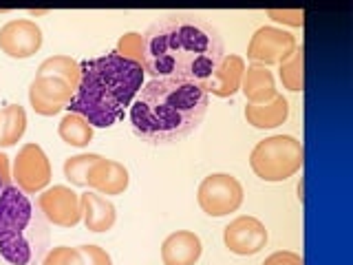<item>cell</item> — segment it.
Instances as JSON below:
<instances>
[{
  "mask_svg": "<svg viewBox=\"0 0 353 265\" xmlns=\"http://www.w3.org/2000/svg\"><path fill=\"white\" fill-rule=\"evenodd\" d=\"M143 66L106 53L80 62V82L66 110L82 115L93 128H110L124 117L143 86Z\"/></svg>",
  "mask_w": 353,
  "mask_h": 265,
  "instance_id": "3",
  "label": "cell"
},
{
  "mask_svg": "<svg viewBox=\"0 0 353 265\" xmlns=\"http://www.w3.org/2000/svg\"><path fill=\"white\" fill-rule=\"evenodd\" d=\"M0 181L3 186H11V170H9V157L5 153H0Z\"/></svg>",
  "mask_w": 353,
  "mask_h": 265,
  "instance_id": "29",
  "label": "cell"
},
{
  "mask_svg": "<svg viewBox=\"0 0 353 265\" xmlns=\"http://www.w3.org/2000/svg\"><path fill=\"white\" fill-rule=\"evenodd\" d=\"M49 248L47 221L14 184L0 193V259L7 265H36Z\"/></svg>",
  "mask_w": 353,
  "mask_h": 265,
  "instance_id": "4",
  "label": "cell"
},
{
  "mask_svg": "<svg viewBox=\"0 0 353 265\" xmlns=\"http://www.w3.org/2000/svg\"><path fill=\"white\" fill-rule=\"evenodd\" d=\"M27 130V113L20 104H7L0 110V148L16 146Z\"/></svg>",
  "mask_w": 353,
  "mask_h": 265,
  "instance_id": "19",
  "label": "cell"
},
{
  "mask_svg": "<svg viewBox=\"0 0 353 265\" xmlns=\"http://www.w3.org/2000/svg\"><path fill=\"white\" fill-rule=\"evenodd\" d=\"M42 47V29L33 20L18 18L9 20L0 29V51L7 58L14 60H27L36 55Z\"/></svg>",
  "mask_w": 353,
  "mask_h": 265,
  "instance_id": "11",
  "label": "cell"
},
{
  "mask_svg": "<svg viewBox=\"0 0 353 265\" xmlns=\"http://www.w3.org/2000/svg\"><path fill=\"white\" fill-rule=\"evenodd\" d=\"M73 88L55 75H36L29 86V104L42 117H53L69 106Z\"/></svg>",
  "mask_w": 353,
  "mask_h": 265,
  "instance_id": "12",
  "label": "cell"
},
{
  "mask_svg": "<svg viewBox=\"0 0 353 265\" xmlns=\"http://www.w3.org/2000/svg\"><path fill=\"white\" fill-rule=\"evenodd\" d=\"M141 66L152 80H176L205 86L223 60L219 29L196 14H165L143 33Z\"/></svg>",
  "mask_w": 353,
  "mask_h": 265,
  "instance_id": "1",
  "label": "cell"
},
{
  "mask_svg": "<svg viewBox=\"0 0 353 265\" xmlns=\"http://www.w3.org/2000/svg\"><path fill=\"white\" fill-rule=\"evenodd\" d=\"M36 208L44 221L58 228H75L82 221L80 195L73 193L69 186H53L42 190L36 199Z\"/></svg>",
  "mask_w": 353,
  "mask_h": 265,
  "instance_id": "9",
  "label": "cell"
},
{
  "mask_svg": "<svg viewBox=\"0 0 353 265\" xmlns=\"http://www.w3.org/2000/svg\"><path fill=\"white\" fill-rule=\"evenodd\" d=\"M141 51H143V38H141V33H135V31L124 33L115 49V53H119L121 58L132 60L137 64H141Z\"/></svg>",
  "mask_w": 353,
  "mask_h": 265,
  "instance_id": "25",
  "label": "cell"
},
{
  "mask_svg": "<svg viewBox=\"0 0 353 265\" xmlns=\"http://www.w3.org/2000/svg\"><path fill=\"white\" fill-rule=\"evenodd\" d=\"M208 106L210 95L201 84L150 80L130 104V124L150 144H172L196 130Z\"/></svg>",
  "mask_w": 353,
  "mask_h": 265,
  "instance_id": "2",
  "label": "cell"
},
{
  "mask_svg": "<svg viewBox=\"0 0 353 265\" xmlns=\"http://www.w3.org/2000/svg\"><path fill=\"white\" fill-rule=\"evenodd\" d=\"M243 73H245V60L236 53H225L216 66L212 80L205 84L208 95L212 93L216 97H232L241 88Z\"/></svg>",
  "mask_w": 353,
  "mask_h": 265,
  "instance_id": "15",
  "label": "cell"
},
{
  "mask_svg": "<svg viewBox=\"0 0 353 265\" xmlns=\"http://www.w3.org/2000/svg\"><path fill=\"white\" fill-rule=\"evenodd\" d=\"M296 51V38L290 31L279 27H261L254 31L248 44V60L259 66H276L283 64Z\"/></svg>",
  "mask_w": 353,
  "mask_h": 265,
  "instance_id": "8",
  "label": "cell"
},
{
  "mask_svg": "<svg viewBox=\"0 0 353 265\" xmlns=\"http://www.w3.org/2000/svg\"><path fill=\"white\" fill-rule=\"evenodd\" d=\"M38 75H55L64 80L73 88H77V82H80V62H75L69 55H51V58L44 60L38 66Z\"/></svg>",
  "mask_w": 353,
  "mask_h": 265,
  "instance_id": "21",
  "label": "cell"
},
{
  "mask_svg": "<svg viewBox=\"0 0 353 265\" xmlns=\"http://www.w3.org/2000/svg\"><path fill=\"white\" fill-rule=\"evenodd\" d=\"M203 243L192 230H176L161 243L163 265H194L201 259Z\"/></svg>",
  "mask_w": 353,
  "mask_h": 265,
  "instance_id": "14",
  "label": "cell"
},
{
  "mask_svg": "<svg viewBox=\"0 0 353 265\" xmlns=\"http://www.w3.org/2000/svg\"><path fill=\"white\" fill-rule=\"evenodd\" d=\"M243 197H245V193H243L241 181L230 173H212L203 177L196 190L199 208L214 219L236 213L243 204Z\"/></svg>",
  "mask_w": 353,
  "mask_h": 265,
  "instance_id": "6",
  "label": "cell"
},
{
  "mask_svg": "<svg viewBox=\"0 0 353 265\" xmlns=\"http://www.w3.org/2000/svg\"><path fill=\"white\" fill-rule=\"evenodd\" d=\"M3 188H5V186H3V181H0V193H3Z\"/></svg>",
  "mask_w": 353,
  "mask_h": 265,
  "instance_id": "30",
  "label": "cell"
},
{
  "mask_svg": "<svg viewBox=\"0 0 353 265\" xmlns=\"http://www.w3.org/2000/svg\"><path fill=\"white\" fill-rule=\"evenodd\" d=\"M80 208H82V221L88 232H108L115 226L117 221L115 206L106 197L88 190L80 195Z\"/></svg>",
  "mask_w": 353,
  "mask_h": 265,
  "instance_id": "16",
  "label": "cell"
},
{
  "mask_svg": "<svg viewBox=\"0 0 353 265\" xmlns=\"http://www.w3.org/2000/svg\"><path fill=\"white\" fill-rule=\"evenodd\" d=\"M14 186L25 195H40L51 184V161L38 144H25L14 159Z\"/></svg>",
  "mask_w": 353,
  "mask_h": 265,
  "instance_id": "7",
  "label": "cell"
},
{
  "mask_svg": "<svg viewBox=\"0 0 353 265\" xmlns=\"http://www.w3.org/2000/svg\"><path fill=\"white\" fill-rule=\"evenodd\" d=\"M97 159H99V155H95V153H82V155H75V157H69L62 166V173L66 177V181H69L71 186L84 188L86 175Z\"/></svg>",
  "mask_w": 353,
  "mask_h": 265,
  "instance_id": "23",
  "label": "cell"
},
{
  "mask_svg": "<svg viewBox=\"0 0 353 265\" xmlns=\"http://www.w3.org/2000/svg\"><path fill=\"white\" fill-rule=\"evenodd\" d=\"M305 164V146L292 135L261 139L250 153V166L263 181L279 184L294 177Z\"/></svg>",
  "mask_w": 353,
  "mask_h": 265,
  "instance_id": "5",
  "label": "cell"
},
{
  "mask_svg": "<svg viewBox=\"0 0 353 265\" xmlns=\"http://www.w3.org/2000/svg\"><path fill=\"white\" fill-rule=\"evenodd\" d=\"M263 265H305V261L301 254H296L292 250H279V252L270 254Z\"/></svg>",
  "mask_w": 353,
  "mask_h": 265,
  "instance_id": "27",
  "label": "cell"
},
{
  "mask_svg": "<svg viewBox=\"0 0 353 265\" xmlns=\"http://www.w3.org/2000/svg\"><path fill=\"white\" fill-rule=\"evenodd\" d=\"M58 135L64 144L75 148H84L93 139V126L82 115L66 113L58 124Z\"/></svg>",
  "mask_w": 353,
  "mask_h": 265,
  "instance_id": "20",
  "label": "cell"
},
{
  "mask_svg": "<svg viewBox=\"0 0 353 265\" xmlns=\"http://www.w3.org/2000/svg\"><path fill=\"white\" fill-rule=\"evenodd\" d=\"M42 265H86L84 254L80 248H69V246H60L53 248L44 254Z\"/></svg>",
  "mask_w": 353,
  "mask_h": 265,
  "instance_id": "24",
  "label": "cell"
},
{
  "mask_svg": "<svg viewBox=\"0 0 353 265\" xmlns=\"http://www.w3.org/2000/svg\"><path fill=\"white\" fill-rule=\"evenodd\" d=\"M287 117H290V102L279 93L272 102L268 104H248L245 106V119L248 124L261 130H270V128H279L285 124Z\"/></svg>",
  "mask_w": 353,
  "mask_h": 265,
  "instance_id": "18",
  "label": "cell"
},
{
  "mask_svg": "<svg viewBox=\"0 0 353 265\" xmlns=\"http://www.w3.org/2000/svg\"><path fill=\"white\" fill-rule=\"evenodd\" d=\"M241 91H243V95H245V99L250 104H268L276 95H279L272 71H268L265 66H259V64L245 66V73H243V82H241Z\"/></svg>",
  "mask_w": 353,
  "mask_h": 265,
  "instance_id": "17",
  "label": "cell"
},
{
  "mask_svg": "<svg viewBox=\"0 0 353 265\" xmlns=\"http://www.w3.org/2000/svg\"><path fill=\"white\" fill-rule=\"evenodd\" d=\"M130 184V175L124 164L115 159L99 157L86 175V186L93 188L97 195H124Z\"/></svg>",
  "mask_w": 353,
  "mask_h": 265,
  "instance_id": "13",
  "label": "cell"
},
{
  "mask_svg": "<svg viewBox=\"0 0 353 265\" xmlns=\"http://www.w3.org/2000/svg\"><path fill=\"white\" fill-rule=\"evenodd\" d=\"M270 235L268 228L261 219L241 215L232 219L230 224L223 228V243L225 248L236 254V257H254L259 254L265 246H268Z\"/></svg>",
  "mask_w": 353,
  "mask_h": 265,
  "instance_id": "10",
  "label": "cell"
},
{
  "mask_svg": "<svg viewBox=\"0 0 353 265\" xmlns=\"http://www.w3.org/2000/svg\"><path fill=\"white\" fill-rule=\"evenodd\" d=\"M80 252L84 254L86 265H113L110 254L99 246H80Z\"/></svg>",
  "mask_w": 353,
  "mask_h": 265,
  "instance_id": "26",
  "label": "cell"
},
{
  "mask_svg": "<svg viewBox=\"0 0 353 265\" xmlns=\"http://www.w3.org/2000/svg\"><path fill=\"white\" fill-rule=\"evenodd\" d=\"M270 18H274L276 22H283V25H292V27H301L303 25V9H294V11H281V9H270L268 11Z\"/></svg>",
  "mask_w": 353,
  "mask_h": 265,
  "instance_id": "28",
  "label": "cell"
},
{
  "mask_svg": "<svg viewBox=\"0 0 353 265\" xmlns=\"http://www.w3.org/2000/svg\"><path fill=\"white\" fill-rule=\"evenodd\" d=\"M305 55H303V47L296 49L290 58H287L283 64H279V77L283 86L287 91H303L305 88Z\"/></svg>",
  "mask_w": 353,
  "mask_h": 265,
  "instance_id": "22",
  "label": "cell"
}]
</instances>
